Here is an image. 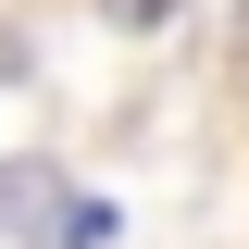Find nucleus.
<instances>
[{
  "label": "nucleus",
  "mask_w": 249,
  "mask_h": 249,
  "mask_svg": "<svg viewBox=\"0 0 249 249\" xmlns=\"http://www.w3.org/2000/svg\"><path fill=\"white\" fill-rule=\"evenodd\" d=\"M100 237H112V212L75 199L50 162H13L0 175V249H100Z\"/></svg>",
  "instance_id": "nucleus-1"
},
{
  "label": "nucleus",
  "mask_w": 249,
  "mask_h": 249,
  "mask_svg": "<svg viewBox=\"0 0 249 249\" xmlns=\"http://www.w3.org/2000/svg\"><path fill=\"white\" fill-rule=\"evenodd\" d=\"M112 13H124V25H162V13H175V0H112Z\"/></svg>",
  "instance_id": "nucleus-2"
}]
</instances>
